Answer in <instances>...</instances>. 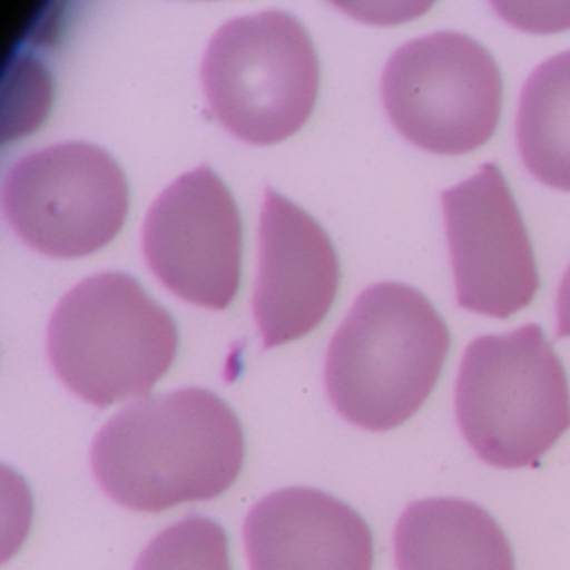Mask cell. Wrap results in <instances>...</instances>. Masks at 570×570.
<instances>
[{
    "label": "cell",
    "instance_id": "obj_8",
    "mask_svg": "<svg viewBox=\"0 0 570 570\" xmlns=\"http://www.w3.org/2000/svg\"><path fill=\"white\" fill-rule=\"evenodd\" d=\"M142 249L169 292L193 305L229 308L243 272V222L235 196L208 166L181 176L146 215Z\"/></svg>",
    "mask_w": 570,
    "mask_h": 570
},
{
    "label": "cell",
    "instance_id": "obj_14",
    "mask_svg": "<svg viewBox=\"0 0 570 570\" xmlns=\"http://www.w3.org/2000/svg\"><path fill=\"white\" fill-rule=\"evenodd\" d=\"M135 570H233L225 527L191 513L148 543Z\"/></svg>",
    "mask_w": 570,
    "mask_h": 570
},
{
    "label": "cell",
    "instance_id": "obj_1",
    "mask_svg": "<svg viewBox=\"0 0 570 570\" xmlns=\"http://www.w3.org/2000/svg\"><path fill=\"white\" fill-rule=\"evenodd\" d=\"M245 459V432L235 410L196 386L132 403L102 426L91 450L101 489L146 513L223 495Z\"/></svg>",
    "mask_w": 570,
    "mask_h": 570
},
{
    "label": "cell",
    "instance_id": "obj_2",
    "mask_svg": "<svg viewBox=\"0 0 570 570\" xmlns=\"http://www.w3.org/2000/svg\"><path fill=\"white\" fill-rule=\"evenodd\" d=\"M450 345L445 320L422 292L395 282L370 286L330 343L326 392L353 425L389 432L425 405Z\"/></svg>",
    "mask_w": 570,
    "mask_h": 570
},
{
    "label": "cell",
    "instance_id": "obj_10",
    "mask_svg": "<svg viewBox=\"0 0 570 570\" xmlns=\"http://www.w3.org/2000/svg\"><path fill=\"white\" fill-rule=\"evenodd\" d=\"M342 283L338 253L312 215L266 189L253 312L265 348L312 333L328 316Z\"/></svg>",
    "mask_w": 570,
    "mask_h": 570
},
{
    "label": "cell",
    "instance_id": "obj_4",
    "mask_svg": "<svg viewBox=\"0 0 570 570\" xmlns=\"http://www.w3.org/2000/svg\"><path fill=\"white\" fill-rule=\"evenodd\" d=\"M463 439L497 469L539 466L570 430L566 368L535 323L466 346L455 385Z\"/></svg>",
    "mask_w": 570,
    "mask_h": 570
},
{
    "label": "cell",
    "instance_id": "obj_6",
    "mask_svg": "<svg viewBox=\"0 0 570 570\" xmlns=\"http://www.w3.org/2000/svg\"><path fill=\"white\" fill-rule=\"evenodd\" d=\"M382 98L390 121L413 145L435 155H469L499 128L502 72L475 39L436 32L390 58Z\"/></svg>",
    "mask_w": 570,
    "mask_h": 570
},
{
    "label": "cell",
    "instance_id": "obj_11",
    "mask_svg": "<svg viewBox=\"0 0 570 570\" xmlns=\"http://www.w3.org/2000/svg\"><path fill=\"white\" fill-rule=\"evenodd\" d=\"M252 570H373L368 523L322 490L292 487L259 500L245 520Z\"/></svg>",
    "mask_w": 570,
    "mask_h": 570
},
{
    "label": "cell",
    "instance_id": "obj_5",
    "mask_svg": "<svg viewBox=\"0 0 570 570\" xmlns=\"http://www.w3.org/2000/svg\"><path fill=\"white\" fill-rule=\"evenodd\" d=\"M216 118L256 146L278 145L308 122L320 92V59L305 26L283 11L226 22L203 61Z\"/></svg>",
    "mask_w": 570,
    "mask_h": 570
},
{
    "label": "cell",
    "instance_id": "obj_12",
    "mask_svg": "<svg viewBox=\"0 0 570 570\" xmlns=\"http://www.w3.org/2000/svg\"><path fill=\"white\" fill-rule=\"evenodd\" d=\"M395 560L399 570H515L502 527L463 499L410 503L396 523Z\"/></svg>",
    "mask_w": 570,
    "mask_h": 570
},
{
    "label": "cell",
    "instance_id": "obj_15",
    "mask_svg": "<svg viewBox=\"0 0 570 570\" xmlns=\"http://www.w3.org/2000/svg\"><path fill=\"white\" fill-rule=\"evenodd\" d=\"M557 320H559V332L557 338H569L570 336V266L560 283L559 295H557Z\"/></svg>",
    "mask_w": 570,
    "mask_h": 570
},
{
    "label": "cell",
    "instance_id": "obj_9",
    "mask_svg": "<svg viewBox=\"0 0 570 570\" xmlns=\"http://www.w3.org/2000/svg\"><path fill=\"white\" fill-rule=\"evenodd\" d=\"M442 203L459 305L500 320L527 308L540 288L539 269L499 166L485 163L475 176L443 191Z\"/></svg>",
    "mask_w": 570,
    "mask_h": 570
},
{
    "label": "cell",
    "instance_id": "obj_13",
    "mask_svg": "<svg viewBox=\"0 0 570 570\" xmlns=\"http://www.w3.org/2000/svg\"><path fill=\"white\" fill-rule=\"evenodd\" d=\"M517 142L527 169L540 183L570 191V51L542 62L527 79Z\"/></svg>",
    "mask_w": 570,
    "mask_h": 570
},
{
    "label": "cell",
    "instance_id": "obj_7",
    "mask_svg": "<svg viewBox=\"0 0 570 570\" xmlns=\"http://www.w3.org/2000/svg\"><path fill=\"white\" fill-rule=\"evenodd\" d=\"M6 216L42 255L76 259L115 242L131 195L121 165L89 142H62L22 158L4 183Z\"/></svg>",
    "mask_w": 570,
    "mask_h": 570
},
{
    "label": "cell",
    "instance_id": "obj_3",
    "mask_svg": "<svg viewBox=\"0 0 570 570\" xmlns=\"http://www.w3.org/2000/svg\"><path fill=\"white\" fill-rule=\"evenodd\" d=\"M52 368L76 395L98 409L148 395L175 365L178 323L128 273L79 283L49 323Z\"/></svg>",
    "mask_w": 570,
    "mask_h": 570
}]
</instances>
